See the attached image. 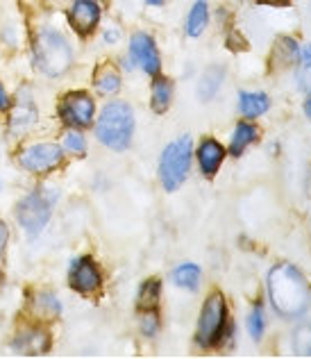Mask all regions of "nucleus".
<instances>
[{
  "label": "nucleus",
  "mask_w": 311,
  "mask_h": 359,
  "mask_svg": "<svg viewBox=\"0 0 311 359\" xmlns=\"http://www.w3.org/2000/svg\"><path fill=\"white\" fill-rule=\"evenodd\" d=\"M141 330H144V334H146V337L157 334V330H159V318L155 316V311H153V309H148V311H146L144 320H141Z\"/></svg>",
  "instance_id": "obj_28"
},
{
  "label": "nucleus",
  "mask_w": 311,
  "mask_h": 359,
  "mask_svg": "<svg viewBox=\"0 0 311 359\" xmlns=\"http://www.w3.org/2000/svg\"><path fill=\"white\" fill-rule=\"evenodd\" d=\"M309 355H311V351H309Z\"/></svg>",
  "instance_id": "obj_35"
},
{
  "label": "nucleus",
  "mask_w": 311,
  "mask_h": 359,
  "mask_svg": "<svg viewBox=\"0 0 311 359\" xmlns=\"http://www.w3.org/2000/svg\"><path fill=\"white\" fill-rule=\"evenodd\" d=\"M221 82H223V69H219V66L207 69L200 78V84H198V93H200V98L212 100L216 96V91L221 89Z\"/></svg>",
  "instance_id": "obj_17"
},
{
  "label": "nucleus",
  "mask_w": 311,
  "mask_h": 359,
  "mask_svg": "<svg viewBox=\"0 0 311 359\" xmlns=\"http://www.w3.org/2000/svg\"><path fill=\"white\" fill-rule=\"evenodd\" d=\"M225 316H228L225 298L221 294H212L200 311V320H198V344L202 348L219 344V339L223 334Z\"/></svg>",
  "instance_id": "obj_5"
},
{
  "label": "nucleus",
  "mask_w": 311,
  "mask_h": 359,
  "mask_svg": "<svg viewBox=\"0 0 311 359\" xmlns=\"http://www.w3.org/2000/svg\"><path fill=\"white\" fill-rule=\"evenodd\" d=\"M130 55H132V62H137V66H141L148 75H157L159 69H162V62H159V53H157L153 36H148L144 32L132 36Z\"/></svg>",
  "instance_id": "obj_9"
},
{
  "label": "nucleus",
  "mask_w": 311,
  "mask_h": 359,
  "mask_svg": "<svg viewBox=\"0 0 311 359\" xmlns=\"http://www.w3.org/2000/svg\"><path fill=\"white\" fill-rule=\"evenodd\" d=\"M300 87L311 93V43L305 50H300Z\"/></svg>",
  "instance_id": "obj_24"
},
{
  "label": "nucleus",
  "mask_w": 311,
  "mask_h": 359,
  "mask_svg": "<svg viewBox=\"0 0 311 359\" xmlns=\"http://www.w3.org/2000/svg\"><path fill=\"white\" fill-rule=\"evenodd\" d=\"M62 148L57 144H34L25 148L18 162L30 173H48L62 164Z\"/></svg>",
  "instance_id": "obj_7"
},
{
  "label": "nucleus",
  "mask_w": 311,
  "mask_h": 359,
  "mask_svg": "<svg viewBox=\"0 0 311 359\" xmlns=\"http://www.w3.org/2000/svg\"><path fill=\"white\" fill-rule=\"evenodd\" d=\"M73 53L69 41L55 30H41L34 39V64L43 75L57 78L69 71Z\"/></svg>",
  "instance_id": "obj_3"
},
{
  "label": "nucleus",
  "mask_w": 311,
  "mask_h": 359,
  "mask_svg": "<svg viewBox=\"0 0 311 359\" xmlns=\"http://www.w3.org/2000/svg\"><path fill=\"white\" fill-rule=\"evenodd\" d=\"M9 107V96H7V91L0 87V109H7Z\"/></svg>",
  "instance_id": "obj_29"
},
{
  "label": "nucleus",
  "mask_w": 311,
  "mask_h": 359,
  "mask_svg": "<svg viewBox=\"0 0 311 359\" xmlns=\"http://www.w3.org/2000/svg\"><path fill=\"white\" fill-rule=\"evenodd\" d=\"M159 291H162L159 280H148L139 291V309H144V311L155 309L159 302Z\"/></svg>",
  "instance_id": "obj_21"
},
{
  "label": "nucleus",
  "mask_w": 311,
  "mask_h": 359,
  "mask_svg": "<svg viewBox=\"0 0 311 359\" xmlns=\"http://www.w3.org/2000/svg\"><path fill=\"white\" fill-rule=\"evenodd\" d=\"M259 139V130L250 126V123H239L237 130H234L232 135V144H230V153L234 157L243 155V150H246L250 144H254V141Z\"/></svg>",
  "instance_id": "obj_14"
},
{
  "label": "nucleus",
  "mask_w": 311,
  "mask_h": 359,
  "mask_svg": "<svg viewBox=\"0 0 311 359\" xmlns=\"http://www.w3.org/2000/svg\"><path fill=\"white\" fill-rule=\"evenodd\" d=\"M5 241H7V228L5 223H0V250L5 248Z\"/></svg>",
  "instance_id": "obj_30"
},
{
  "label": "nucleus",
  "mask_w": 311,
  "mask_h": 359,
  "mask_svg": "<svg viewBox=\"0 0 311 359\" xmlns=\"http://www.w3.org/2000/svg\"><path fill=\"white\" fill-rule=\"evenodd\" d=\"M71 285L82 294H91L100 287V271L89 257H82L71 269Z\"/></svg>",
  "instance_id": "obj_11"
},
{
  "label": "nucleus",
  "mask_w": 311,
  "mask_h": 359,
  "mask_svg": "<svg viewBox=\"0 0 311 359\" xmlns=\"http://www.w3.org/2000/svg\"><path fill=\"white\" fill-rule=\"evenodd\" d=\"M173 282L177 287H184V289H195L198 282H200V269L195 264H182L177 266L173 273Z\"/></svg>",
  "instance_id": "obj_19"
},
{
  "label": "nucleus",
  "mask_w": 311,
  "mask_h": 359,
  "mask_svg": "<svg viewBox=\"0 0 311 359\" xmlns=\"http://www.w3.org/2000/svg\"><path fill=\"white\" fill-rule=\"evenodd\" d=\"M268 294L272 307L284 318L300 316L309 305L307 280L293 264H277L268 273Z\"/></svg>",
  "instance_id": "obj_1"
},
{
  "label": "nucleus",
  "mask_w": 311,
  "mask_h": 359,
  "mask_svg": "<svg viewBox=\"0 0 311 359\" xmlns=\"http://www.w3.org/2000/svg\"><path fill=\"white\" fill-rule=\"evenodd\" d=\"M53 201H55V196H46V191H34L27 198H23L16 210L18 223H21L30 234L41 232L43 225L50 219Z\"/></svg>",
  "instance_id": "obj_6"
},
{
  "label": "nucleus",
  "mask_w": 311,
  "mask_h": 359,
  "mask_svg": "<svg viewBox=\"0 0 311 359\" xmlns=\"http://www.w3.org/2000/svg\"><path fill=\"white\" fill-rule=\"evenodd\" d=\"M64 148L69 150V153H73V155H84V153H87V141H84V137L80 135V132L73 130V132L66 135Z\"/></svg>",
  "instance_id": "obj_26"
},
{
  "label": "nucleus",
  "mask_w": 311,
  "mask_h": 359,
  "mask_svg": "<svg viewBox=\"0 0 311 359\" xmlns=\"http://www.w3.org/2000/svg\"><path fill=\"white\" fill-rule=\"evenodd\" d=\"M134 132V116L125 102H109L96 123L98 139L111 150H125Z\"/></svg>",
  "instance_id": "obj_2"
},
{
  "label": "nucleus",
  "mask_w": 311,
  "mask_h": 359,
  "mask_svg": "<svg viewBox=\"0 0 311 359\" xmlns=\"http://www.w3.org/2000/svg\"><path fill=\"white\" fill-rule=\"evenodd\" d=\"M93 98L89 93L84 91H75V93H69V96L64 98L62 107H60V114L62 118L69 123L73 128H84V126H91L93 121Z\"/></svg>",
  "instance_id": "obj_8"
},
{
  "label": "nucleus",
  "mask_w": 311,
  "mask_h": 359,
  "mask_svg": "<svg viewBox=\"0 0 311 359\" xmlns=\"http://www.w3.org/2000/svg\"><path fill=\"white\" fill-rule=\"evenodd\" d=\"M207 21H209V9H207L205 0H195V5L191 7L186 18V34L188 36H200L207 27Z\"/></svg>",
  "instance_id": "obj_16"
},
{
  "label": "nucleus",
  "mask_w": 311,
  "mask_h": 359,
  "mask_svg": "<svg viewBox=\"0 0 311 359\" xmlns=\"http://www.w3.org/2000/svg\"><path fill=\"white\" fill-rule=\"evenodd\" d=\"M171 96H173V87L166 78H157L153 82V109L157 114H164V111L171 107Z\"/></svg>",
  "instance_id": "obj_18"
},
{
  "label": "nucleus",
  "mask_w": 311,
  "mask_h": 359,
  "mask_svg": "<svg viewBox=\"0 0 311 359\" xmlns=\"http://www.w3.org/2000/svg\"><path fill=\"white\" fill-rule=\"evenodd\" d=\"M96 87H98L100 93H105V96H111V93H116L120 89L118 73L111 69V66H105V69H100L98 75H96Z\"/></svg>",
  "instance_id": "obj_20"
},
{
  "label": "nucleus",
  "mask_w": 311,
  "mask_h": 359,
  "mask_svg": "<svg viewBox=\"0 0 311 359\" xmlns=\"http://www.w3.org/2000/svg\"><path fill=\"white\" fill-rule=\"evenodd\" d=\"M268 96L266 93H241L239 96V107L241 114L248 118H257L263 111H268Z\"/></svg>",
  "instance_id": "obj_15"
},
{
  "label": "nucleus",
  "mask_w": 311,
  "mask_h": 359,
  "mask_svg": "<svg viewBox=\"0 0 311 359\" xmlns=\"http://www.w3.org/2000/svg\"><path fill=\"white\" fill-rule=\"evenodd\" d=\"M34 309H36V314H41L43 318H53V316H57V311H60V300L53 294H39L34 298Z\"/></svg>",
  "instance_id": "obj_23"
},
{
  "label": "nucleus",
  "mask_w": 311,
  "mask_h": 359,
  "mask_svg": "<svg viewBox=\"0 0 311 359\" xmlns=\"http://www.w3.org/2000/svg\"><path fill=\"white\" fill-rule=\"evenodd\" d=\"M188 166H191V139L182 137L168 144L162 153V162H159V177L166 191H175L186 180Z\"/></svg>",
  "instance_id": "obj_4"
},
{
  "label": "nucleus",
  "mask_w": 311,
  "mask_h": 359,
  "mask_svg": "<svg viewBox=\"0 0 311 359\" xmlns=\"http://www.w3.org/2000/svg\"><path fill=\"white\" fill-rule=\"evenodd\" d=\"M225 159V148L216 139H205L200 148H198V162H200V171L205 175H214L221 168Z\"/></svg>",
  "instance_id": "obj_13"
},
{
  "label": "nucleus",
  "mask_w": 311,
  "mask_h": 359,
  "mask_svg": "<svg viewBox=\"0 0 311 359\" xmlns=\"http://www.w3.org/2000/svg\"><path fill=\"white\" fill-rule=\"evenodd\" d=\"M34 114H36V111H34L30 100H27V98L18 100V109H16V114L12 118V128L14 130H25L34 121Z\"/></svg>",
  "instance_id": "obj_22"
},
{
  "label": "nucleus",
  "mask_w": 311,
  "mask_h": 359,
  "mask_svg": "<svg viewBox=\"0 0 311 359\" xmlns=\"http://www.w3.org/2000/svg\"><path fill=\"white\" fill-rule=\"evenodd\" d=\"M305 114H307V116L311 118V98L307 100V105H305Z\"/></svg>",
  "instance_id": "obj_33"
},
{
  "label": "nucleus",
  "mask_w": 311,
  "mask_h": 359,
  "mask_svg": "<svg viewBox=\"0 0 311 359\" xmlns=\"http://www.w3.org/2000/svg\"><path fill=\"white\" fill-rule=\"evenodd\" d=\"M50 348V337L43 330H25L14 339V351L23 355H43Z\"/></svg>",
  "instance_id": "obj_12"
},
{
  "label": "nucleus",
  "mask_w": 311,
  "mask_h": 359,
  "mask_svg": "<svg viewBox=\"0 0 311 359\" xmlns=\"http://www.w3.org/2000/svg\"><path fill=\"white\" fill-rule=\"evenodd\" d=\"M118 36H120L118 30H109V32H105V41H118Z\"/></svg>",
  "instance_id": "obj_31"
},
{
  "label": "nucleus",
  "mask_w": 311,
  "mask_h": 359,
  "mask_svg": "<svg viewBox=\"0 0 311 359\" xmlns=\"http://www.w3.org/2000/svg\"><path fill=\"white\" fill-rule=\"evenodd\" d=\"M164 0H148V5H162Z\"/></svg>",
  "instance_id": "obj_34"
},
{
  "label": "nucleus",
  "mask_w": 311,
  "mask_h": 359,
  "mask_svg": "<svg viewBox=\"0 0 311 359\" xmlns=\"http://www.w3.org/2000/svg\"><path fill=\"white\" fill-rule=\"evenodd\" d=\"M259 3H263V5H289L291 3V0H259Z\"/></svg>",
  "instance_id": "obj_32"
},
{
  "label": "nucleus",
  "mask_w": 311,
  "mask_h": 359,
  "mask_svg": "<svg viewBox=\"0 0 311 359\" xmlns=\"http://www.w3.org/2000/svg\"><path fill=\"white\" fill-rule=\"evenodd\" d=\"M248 330H250V337L252 339H261L263 330H266V318H263V309L261 305H257L252 309V314L248 318Z\"/></svg>",
  "instance_id": "obj_25"
},
{
  "label": "nucleus",
  "mask_w": 311,
  "mask_h": 359,
  "mask_svg": "<svg viewBox=\"0 0 311 359\" xmlns=\"http://www.w3.org/2000/svg\"><path fill=\"white\" fill-rule=\"evenodd\" d=\"M69 18H71V25L80 34H89L100 21V7L96 0H75L71 5Z\"/></svg>",
  "instance_id": "obj_10"
},
{
  "label": "nucleus",
  "mask_w": 311,
  "mask_h": 359,
  "mask_svg": "<svg viewBox=\"0 0 311 359\" xmlns=\"http://www.w3.org/2000/svg\"><path fill=\"white\" fill-rule=\"evenodd\" d=\"M293 348L298 355H309L311 351V327H300L293 337Z\"/></svg>",
  "instance_id": "obj_27"
}]
</instances>
